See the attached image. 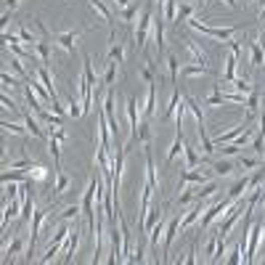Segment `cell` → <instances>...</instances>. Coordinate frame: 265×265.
<instances>
[{"instance_id":"obj_40","label":"cell","mask_w":265,"mask_h":265,"mask_svg":"<svg viewBox=\"0 0 265 265\" xmlns=\"http://www.w3.org/2000/svg\"><path fill=\"white\" fill-rule=\"evenodd\" d=\"M175 11H178V0H167V3H165V8H162V14H165V22L175 24Z\"/></svg>"},{"instance_id":"obj_46","label":"cell","mask_w":265,"mask_h":265,"mask_svg":"<svg viewBox=\"0 0 265 265\" xmlns=\"http://www.w3.org/2000/svg\"><path fill=\"white\" fill-rule=\"evenodd\" d=\"M141 77H144V82H146V85L154 82V64H149V61H146V66L141 69Z\"/></svg>"},{"instance_id":"obj_12","label":"cell","mask_w":265,"mask_h":265,"mask_svg":"<svg viewBox=\"0 0 265 265\" xmlns=\"http://www.w3.org/2000/svg\"><path fill=\"white\" fill-rule=\"evenodd\" d=\"M188 183H199V186H202V183H207V175L204 173H196V170H183V173H181V181H178V188H181V191H183V188L188 186Z\"/></svg>"},{"instance_id":"obj_48","label":"cell","mask_w":265,"mask_h":265,"mask_svg":"<svg viewBox=\"0 0 265 265\" xmlns=\"http://www.w3.org/2000/svg\"><path fill=\"white\" fill-rule=\"evenodd\" d=\"M0 80H3V85H6V88H19V85H22V82H19L16 77H11V74H8V72H3V74H0Z\"/></svg>"},{"instance_id":"obj_25","label":"cell","mask_w":265,"mask_h":265,"mask_svg":"<svg viewBox=\"0 0 265 265\" xmlns=\"http://www.w3.org/2000/svg\"><path fill=\"white\" fill-rule=\"evenodd\" d=\"M196 74H210V66H199V64L181 66V77H196Z\"/></svg>"},{"instance_id":"obj_54","label":"cell","mask_w":265,"mask_h":265,"mask_svg":"<svg viewBox=\"0 0 265 265\" xmlns=\"http://www.w3.org/2000/svg\"><path fill=\"white\" fill-rule=\"evenodd\" d=\"M16 6H19V0H6V11H14Z\"/></svg>"},{"instance_id":"obj_53","label":"cell","mask_w":265,"mask_h":265,"mask_svg":"<svg viewBox=\"0 0 265 265\" xmlns=\"http://www.w3.org/2000/svg\"><path fill=\"white\" fill-rule=\"evenodd\" d=\"M194 254H196V244H191V252H188V257H186V262H196V257H194Z\"/></svg>"},{"instance_id":"obj_43","label":"cell","mask_w":265,"mask_h":265,"mask_svg":"<svg viewBox=\"0 0 265 265\" xmlns=\"http://www.w3.org/2000/svg\"><path fill=\"white\" fill-rule=\"evenodd\" d=\"M16 35L22 37V43H27V45H35V43H37V37H35L30 30H27L24 24H19V32H16Z\"/></svg>"},{"instance_id":"obj_24","label":"cell","mask_w":265,"mask_h":265,"mask_svg":"<svg viewBox=\"0 0 265 265\" xmlns=\"http://www.w3.org/2000/svg\"><path fill=\"white\" fill-rule=\"evenodd\" d=\"M178 72H181V64H178V59L173 53L167 56V74H170V85L173 88H178Z\"/></svg>"},{"instance_id":"obj_22","label":"cell","mask_w":265,"mask_h":265,"mask_svg":"<svg viewBox=\"0 0 265 265\" xmlns=\"http://www.w3.org/2000/svg\"><path fill=\"white\" fill-rule=\"evenodd\" d=\"M146 183L151 186V188H157L159 183H157V170H154V159H151V149H149V144H146Z\"/></svg>"},{"instance_id":"obj_15","label":"cell","mask_w":265,"mask_h":265,"mask_svg":"<svg viewBox=\"0 0 265 265\" xmlns=\"http://www.w3.org/2000/svg\"><path fill=\"white\" fill-rule=\"evenodd\" d=\"M260 93L257 90H252L249 96H247V103H244V106H247V122H252L254 117H257V109H260Z\"/></svg>"},{"instance_id":"obj_19","label":"cell","mask_w":265,"mask_h":265,"mask_svg":"<svg viewBox=\"0 0 265 265\" xmlns=\"http://www.w3.org/2000/svg\"><path fill=\"white\" fill-rule=\"evenodd\" d=\"M183 146H186L183 132H181V130H175V141H173V146H170V151H167V165H173V162H175V157L183 151Z\"/></svg>"},{"instance_id":"obj_51","label":"cell","mask_w":265,"mask_h":265,"mask_svg":"<svg viewBox=\"0 0 265 265\" xmlns=\"http://www.w3.org/2000/svg\"><path fill=\"white\" fill-rule=\"evenodd\" d=\"M223 154L225 157H236V154H239V146H236V144H225L223 146Z\"/></svg>"},{"instance_id":"obj_36","label":"cell","mask_w":265,"mask_h":265,"mask_svg":"<svg viewBox=\"0 0 265 265\" xmlns=\"http://www.w3.org/2000/svg\"><path fill=\"white\" fill-rule=\"evenodd\" d=\"M66 188H69V175H66V173H61V170H59V173H56V186H53L56 196H61V194L66 191Z\"/></svg>"},{"instance_id":"obj_2","label":"cell","mask_w":265,"mask_h":265,"mask_svg":"<svg viewBox=\"0 0 265 265\" xmlns=\"http://www.w3.org/2000/svg\"><path fill=\"white\" fill-rule=\"evenodd\" d=\"M151 22H154V14H151V3H146L144 11H141L138 27H136V45L141 51L146 48V37H149V30H151Z\"/></svg>"},{"instance_id":"obj_21","label":"cell","mask_w":265,"mask_h":265,"mask_svg":"<svg viewBox=\"0 0 265 265\" xmlns=\"http://www.w3.org/2000/svg\"><path fill=\"white\" fill-rule=\"evenodd\" d=\"M236 64H239V56L236 53H231L228 59H225V72H223V82H233L236 80Z\"/></svg>"},{"instance_id":"obj_30","label":"cell","mask_w":265,"mask_h":265,"mask_svg":"<svg viewBox=\"0 0 265 265\" xmlns=\"http://www.w3.org/2000/svg\"><path fill=\"white\" fill-rule=\"evenodd\" d=\"M191 14H194V6H191V3H181V6H178V11H175V24L188 22V19H191Z\"/></svg>"},{"instance_id":"obj_13","label":"cell","mask_w":265,"mask_h":265,"mask_svg":"<svg viewBox=\"0 0 265 265\" xmlns=\"http://www.w3.org/2000/svg\"><path fill=\"white\" fill-rule=\"evenodd\" d=\"M88 3H90V8H93V11H96L101 19H103V22H106L109 27L111 24H114V16H111V8L106 6V3H103V0H88Z\"/></svg>"},{"instance_id":"obj_41","label":"cell","mask_w":265,"mask_h":265,"mask_svg":"<svg viewBox=\"0 0 265 265\" xmlns=\"http://www.w3.org/2000/svg\"><path fill=\"white\" fill-rule=\"evenodd\" d=\"M241 252H244V239H241L239 244H236V249L231 252V257H225V262H231V265H239V262H244Z\"/></svg>"},{"instance_id":"obj_8","label":"cell","mask_w":265,"mask_h":265,"mask_svg":"<svg viewBox=\"0 0 265 265\" xmlns=\"http://www.w3.org/2000/svg\"><path fill=\"white\" fill-rule=\"evenodd\" d=\"M167 210L170 207H165V212H162V217L151 225V231L146 233V241L151 244V247H159V241H162V236H165V228H167V220H170V215H167Z\"/></svg>"},{"instance_id":"obj_27","label":"cell","mask_w":265,"mask_h":265,"mask_svg":"<svg viewBox=\"0 0 265 265\" xmlns=\"http://www.w3.org/2000/svg\"><path fill=\"white\" fill-rule=\"evenodd\" d=\"M22 244H24V239H22V236H16V239L11 241V244H8L6 241V247H3V254H6V262H8V257H11L14 260V254H19V252H22Z\"/></svg>"},{"instance_id":"obj_61","label":"cell","mask_w":265,"mask_h":265,"mask_svg":"<svg viewBox=\"0 0 265 265\" xmlns=\"http://www.w3.org/2000/svg\"><path fill=\"white\" fill-rule=\"evenodd\" d=\"M103 3H106V0H103Z\"/></svg>"},{"instance_id":"obj_20","label":"cell","mask_w":265,"mask_h":265,"mask_svg":"<svg viewBox=\"0 0 265 265\" xmlns=\"http://www.w3.org/2000/svg\"><path fill=\"white\" fill-rule=\"evenodd\" d=\"M247 188H249V175H244V178H239V181L228 188V199H231V202H236L241 194H247Z\"/></svg>"},{"instance_id":"obj_31","label":"cell","mask_w":265,"mask_h":265,"mask_svg":"<svg viewBox=\"0 0 265 265\" xmlns=\"http://www.w3.org/2000/svg\"><path fill=\"white\" fill-rule=\"evenodd\" d=\"M27 173H30V178H32V181L35 183H45V181H48V170H45V167H40V165H32L30 170H27Z\"/></svg>"},{"instance_id":"obj_52","label":"cell","mask_w":265,"mask_h":265,"mask_svg":"<svg viewBox=\"0 0 265 265\" xmlns=\"http://www.w3.org/2000/svg\"><path fill=\"white\" fill-rule=\"evenodd\" d=\"M3 106H6V109H19L16 103H14L11 98H8V93H3Z\"/></svg>"},{"instance_id":"obj_1","label":"cell","mask_w":265,"mask_h":265,"mask_svg":"<svg viewBox=\"0 0 265 265\" xmlns=\"http://www.w3.org/2000/svg\"><path fill=\"white\" fill-rule=\"evenodd\" d=\"M48 215H51V204L35 210L32 220H30V241H27V254H24L27 262H32V257H35V247H37V239H40V228H43V223L48 220Z\"/></svg>"},{"instance_id":"obj_5","label":"cell","mask_w":265,"mask_h":265,"mask_svg":"<svg viewBox=\"0 0 265 265\" xmlns=\"http://www.w3.org/2000/svg\"><path fill=\"white\" fill-rule=\"evenodd\" d=\"M69 231H72V228H69L66 223L59 225V231H56V236L51 239V244H48V249H45V254L40 257V262H53V257H56V254H59V249H61V244L66 241V236H69Z\"/></svg>"},{"instance_id":"obj_49","label":"cell","mask_w":265,"mask_h":265,"mask_svg":"<svg viewBox=\"0 0 265 265\" xmlns=\"http://www.w3.org/2000/svg\"><path fill=\"white\" fill-rule=\"evenodd\" d=\"M69 114H72V117H82V103L74 101V96L69 98Z\"/></svg>"},{"instance_id":"obj_4","label":"cell","mask_w":265,"mask_h":265,"mask_svg":"<svg viewBox=\"0 0 265 265\" xmlns=\"http://www.w3.org/2000/svg\"><path fill=\"white\" fill-rule=\"evenodd\" d=\"M262 225L260 223H254L249 225V231H247V247H244V262H254V254H257L260 249V239H262Z\"/></svg>"},{"instance_id":"obj_23","label":"cell","mask_w":265,"mask_h":265,"mask_svg":"<svg viewBox=\"0 0 265 265\" xmlns=\"http://www.w3.org/2000/svg\"><path fill=\"white\" fill-rule=\"evenodd\" d=\"M109 61H117V64H122V61H125V45H122V43H117V37H114V35H111Z\"/></svg>"},{"instance_id":"obj_14","label":"cell","mask_w":265,"mask_h":265,"mask_svg":"<svg viewBox=\"0 0 265 265\" xmlns=\"http://www.w3.org/2000/svg\"><path fill=\"white\" fill-rule=\"evenodd\" d=\"M186 48H188V56H191V64H199V66H207V53L199 48L194 40H186Z\"/></svg>"},{"instance_id":"obj_10","label":"cell","mask_w":265,"mask_h":265,"mask_svg":"<svg viewBox=\"0 0 265 265\" xmlns=\"http://www.w3.org/2000/svg\"><path fill=\"white\" fill-rule=\"evenodd\" d=\"M178 225H181V215H173L167 220V228H165V236H162V249H165V254H170V247H173L175 236L181 233V231H178Z\"/></svg>"},{"instance_id":"obj_3","label":"cell","mask_w":265,"mask_h":265,"mask_svg":"<svg viewBox=\"0 0 265 265\" xmlns=\"http://www.w3.org/2000/svg\"><path fill=\"white\" fill-rule=\"evenodd\" d=\"M80 239H82V223H74V228L69 231V236H66V241H64L61 262H72L74 252H77V247H80Z\"/></svg>"},{"instance_id":"obj_42","label":"cell","mask_w":265,"mask_h":265,"mask_svg":"<svg viewBox=\"0 0 265 265\" xmlns=\"http://www.w3.org/2000/svg\"><path fill=\"white\" fill-rule=\"evenodd\" d=\"M77 215H80V207L69 204L64 212H59V217H56V220H59V223H64V220H72V217H77Z\"/></svg>"},{"instance_id":"obj_16","label":"cell","mask_w":265,"mask_h":265,"mask_svg":"<svg viewBox=\"0 0 265 265\" xmlns=\"http://www.w3.org/2000/svg\"><path fill=\"white\" fill-rule=\"evenodd\" d=\"M24 127L30 130L35 138H45V136H48V132H45V130L40 127V119H35V117L30 114V111H24Z\"/></svg>"},{"instance_id":"obj_57","label":"cell","mask_w":265,"mask_h":265,"mask_svg":"<svg viewBox=\"0 0 265 265\" xmlns=\"http://www.w3.org/2000/svg\"><path fill=\"white\" fill-rule=\"evenodd\" d=\"M257 22H265V6H262V11L257 14Z\"/></svg>"},{"instance_id":"obj_45","label":"cell","mask_w":265,"mask_h":265,"mask_svg":"<svg viewBox=\"0 0 265 265\" xmlns=\"http://www.w3.org/2000/svg\"><path fill=\"white\" fill-rule=\"evenodd\" d=\"M8 170H30L32 167V159L30 157H22V159H16V162H11V165H6Z\"/></svg>"},{"instance_id":"obj_37","label":"cell","mask_w":265,"mask_h":265,"mask_svg":"<svg viewBox=\"0 0 265 265\" xmlns=\"http://www.w3.org/2000/svg\"><path fill=\"white\" fill-rule=\"evenodd\" d=\"M0 127H3V132H14V136H27V132H30L27 127L19 125V122H8V119L0 122Z\"/></svg>"},{"instance_id":"obj_33","label":"cell","mask_w":265,"mask_h":265,"mask_svg":"<svg viewBox=\"0 0 265 265\" xmlns=\"http://www.w3.org/2000/svg\"><path fill=\"white\" fill-rule=\"evenodd\" d=\"M24 96H27V103L32 106V111H35V114H40V111H43V106H40V101L35 98V90H32V85H30V82L24 85Z\"/></svg>"},{"instance_id":"obj_28","label":"cell","mask_w":265,"mask_h":265,"mask_svg":"<svg viewBox=\"0 0 265 265\" xmlns=\"http://www.w3.org/2000/svg\"><path fill=\"white\" fill-rule=\"evenodd\" d=\"M249 61H252V66H260V64L265 61V51L260 48V43H257V40L249 43Z\"/></svg>"},{"instance_id":"obj_34","label":"cell","mask_w":265,"mask_h":265,"mask_svg":"<svg viewBox=\"0 0 265 265\" xmlns=\"http://www.w3.org/2000/svg\"><path fill=\"white\" fill-rule=\"evenodd\" d=\"M138 8H141V0H136V3H130L127 8H122V22H125V24L136 22V16H138Z\"/></svg>"},{"instance_id":"obj_9","label":"cell","mask_w":265,"mask_h":265,"mask_svg":"<svg viewBox=\"0 0 265 265\" xmlns=\"http://www.w3.org/2000/svg\"><path fill=\"white\" fill-rule=\"evenodd\" d=\"M157 85L151 82V85H146V98H144V103H141V117L144 119H151L157 114Z\"/></svg>"},{"instance_id":"obj_56","label":"cell","mask_w":265,"mask_h":265,"mask_svg":"<svg viewBox=\"0 0 265 265\" xmlns=\"http://www.w3.org/2000/svg\"><path fill=\"white\" fill-rule=\"evenodd\" d=\"M257 43H260V48H262V51H265V30H262V32H260V37H257Z\"/></svg>"},{"instance_id":"obj_17","label":"cell","mask_w":265,"mask_h":265,"mask_svg":"<svg viewBox=\"0 0 265 265\" xmlns=\"http://www.w3.org/2000/svg\"><path fill=\"white\" fill-rule=\"evenodd\" d=\"M32 48H35V53H37V59H40L43 66L51 64V43H48V40H37Z\"/></svg>"},{"instance_id":"obj_44","label":"cell","mask_w":265,"mask_h":265,"mask_svg":"<svg viewBox=\"0 0 265 265\" xmlns=\"http://www.w3.org/2000/svg\"><path fill=\"white\" fill-rule=\"evenodd\" d=\"M11 66H14V72H16V74H19V77H22L24 82H30V80H32V74H27V72H24L22 59H11Z\"/></svg>"},{"instance_id":"obj_39","label":"cell","mask_w":265,"mask_h":265,"mask_svg":"<svg viewBox=\"0 0 265 265\" xmlns=\"http://www.w3.org/2000/svg\"><path fill=\"white\" fill-rule=\"evenodd\" d=\"M262 165V157H241L239 159V167L247 173V170H254V167H260Z\"/></svg>"},{"instance_id":"obj_55","label":"cell","mask_w":265,"mask_h":265,"mask_svg":"<svg viewBox=\"0 0 265 265\" xmlns=\"http://www.w3.org/2000/svg\"><path fill=\"white\" fill-rule=\"evenodd\" d=\"M220 3H225L228 8H233V11H236V8H239V3H236V0H220Z\"/></svg>"},{"instance_id":"obj_18","label":"cell","mask_w":265,"mask_h":265,"mask_svg":"<svg viewBox=\"0 0 265 265\" xmlns=\"http://www.w3.org/2000/svg\"><path fill=\"white\" fill-rule=\"evenodd\" d=\"M207 165H210V167L215 170V175H220V178H225V175L233 173V162H231V159H217V162L207 159Z\"/></svg>"},{"instance_id":"obj_58","label":"cell","mask_w":265,"mask_h":265,"mask_svg":"<svg viewBox=\"0 0 265 265\" xmlns=\"http://www.w3.org/2000/svg\"><path fill=\"white\" fill-rule=\"evenodd\" d=\"M194 3H196V6H202V8H204V6H207V0H194Z\"/></svg>"},{"instance_id":"obj_38","label":"cell","mask_w":265,"mask_h":265,"mask_svg":"<svg viewBox=\"0 0 265 265\" xmlns=\"http://www.w3.org/2000/svg\"><path fill=\"white\" fill-rule=\"evenodd\" d=\"M231 90H236V93H244V96H249V93H252L254 88H252V82H249L247 77H244V80H233V82H231Z\"/></svg>"},{"instance_id":"obj_60","label":"cell","mask_w":265,"mask_h":265,"mask_svg":"<svg viewBox=\"0 0 265 265\" xmlns=\"http://www.w3.org/2000/svg\"><path fill=\"white\" fill-rule=\"evenodd\" d=\"M260 96H262V98H265V93H260Z\"/></svg>"},{"instance_id":"obj_7","label":"cell","mask_w":265,"mask_h":265,"mask_svg":"<svg viewBox=\"0 0 265 265\" xmlns=\"http://www.w3.org/2000/svg\"><path fill=\"white\" fill-rule=\"evenodd\" d=\"M85 30H88V27H82V30H72V32H56V35H53V43H59L66 53H74V48H77V40H80V35H82Z\"/></svg>"},{"instance_id":"obj_50","label":"cell","mask_w":265,"mask_h":265,"mask_svg":"<svg viewBox=\"0 0 265 265\" xmlns=\"http://www.w3.org/2000/svg\"><path fill=\"white\" fill-rule=\"evenodd\" d=\"M215 249H217V233L212 236L210 241H207V249H204V254H207V257L212 260V257H215Z\"/></svg>"},{"instance_id":"obj_26","label":"cell","mask_w":265,"mask_h":265,"mask_svg":"<svg viewBox=\"0 0 265 265\" xmlns=\"http://www.w3.org/2000/svg\"><path fill=\"white\" fill-rule=\"evenodd\" d=\"M30 181V173H24V170H11V173H3V183H24Z\"/></svg>"},{"instance_id":"obj_47","label":"cell","mask_w":265,"mask_h":265,"mask_svg":"<svg viewBox=\"0 0 265 265\" xmlns=\"http://www.w3.org/2000/svg\"><path fill=\"white\" fill-rule=\"evenodd\" d=\"M194 202H196V194L186 191V188H183V194H181V196L175 199V204H181V207H183V204H194Z\"/></svg>"},{"instance_id":"obj_11","label":"cell","mask_w":265,"mask_h":265,"mask_svg":"<svg viewBox=\"0 0 265 265\" xmlns=\"http://www.w3.org/2000/svg\"><path fill=\"white\" fill-rule=\"evenodd\" d=\"M151 27H154V45H157V56L162 59V56H165V14L154 16Z\"/></svg>"},{"instance_id":"obj_32","label":"cell","mask_w":265,"mask_h":265,"mask_svg":"<svg viewBox=\"0 0 265 265\" xmlns=\"http://www.w3.org/2000/svg\"><path fill=\"white\" fill-rule=\"evenodd\" d=\"M215 191H217V183H215V181H210V183L199 186V191H196V199H199V202H207V199H210V196H212Z\"/></svg>"},{"instance_id":"obj_29","label":"cell","mask_w":265,"mask_h":265,"mask_svg":"<svg viewBox=\"0 0 265 265\" xmlns=\"http://www.w3.org/2000/svg\"><path fill=\"white\" fill-rule=\"evenodd\" d=\"M183 157H186V167H188V170H194L196 165L204 162V159L196 154V149H191V146H183Z\"/></svg>"},{"instance_id":"obj_35","label":"cell","mask_w":265,"mask_h":265,"mask_svg":"<svg viewBox=\"0 0 265 265\" xmlns=\"http://www.w3.org/2000/svg\"><path fill=\"white\" fill-rule=\"evenodd\" d=\"M114 77H117V61H109V69H106V74L101 77V88H111V82H114Z\"/></svg>"},{"instance_id":"obj_59","label":"cell","mask_w":265,"mask_h":265,"mask_svg":"<svg viewBox=\"0 0 265 265\" xmlns=\"http://www.w3.org/2000/svg\"><path fill=\"white\" fill-rule=\"evenodd\" d=\"M244 3H252V0H244Z\"/></svg>"},{"instance_id":"obj_6","label":"cell","mask_w":265,"mask_h":265,"mask_svg":"<svg viewBox=\"0 0 265 265\" xmlns=\"http://www.w3.org/2000/svg\"><path fill=\"white\" fill-rule=\"evenodd\" d=\"M231 199H225V202H215L212 207H207V210H204V215L202 217H199V231H204L207 228V225H210L212 220H215V217H220V215H225V212H228L231 210Z\"/></svg>"}]
</instances>
